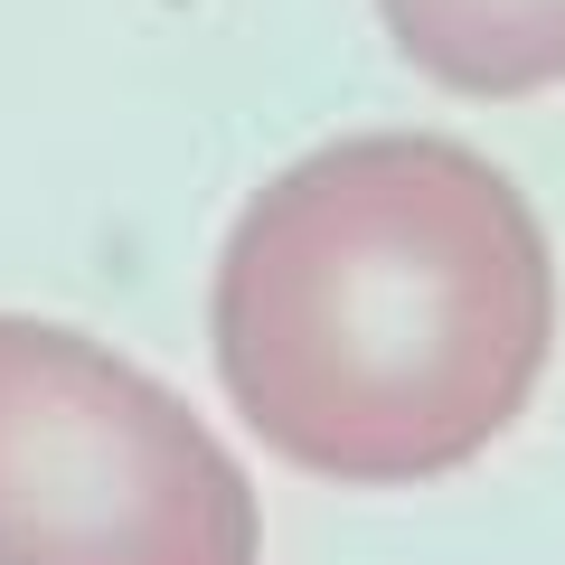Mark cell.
I'll list each match as a JSON object with an SVG mask.
<instances>
[{
  "label": "cell",
  "instance_id": "cell-1",
  "mask_svg": "<svg viewBox=\"0 0 565 565\" xmlns=\"http://www.w3.org/2000/svg\"><path fill=\"white\" fill-rule=\"evenodd\" d=\"M207 349L274 462L349 490L444 481L527 415L556 359V255L481 151L349 132L236 207Z\"/></svg>",
  "mask_w": 565,
  "mask_h": 565
},
{
  "label": "cell",
  "instance_id": "cell-2",
  "mask_svg": "<svg viewBox=\"0 0 565 565\" xmlns=\"http://www.w3.org/2000/svg\"><path fill=\"white\" fill-rule=\"evenodd\" d=\"M236 452L151 367L0 311V565H255Z\"/></svg>",
  "mask_w": 565,
  "mask_h": 565
},
{
  "label": "cell",
  "instance_id": "cell-3",
  "mask_svg": "<svg viewBox=\"0 0 565 565\" xmlns=\"http://www.w3.org/2000/svg\"><path fill=\"white\" fill-rule=\"evenodd\" d=\"M377 20L444 95L509 104L565 85V0H377Z\"/></svg>",
  "mask_w": 565,
  "mask_h": 565
}]
</instances>
